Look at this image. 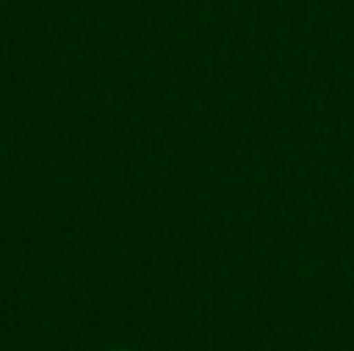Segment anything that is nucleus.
Segmentation results:
<instances>
[]
</instances>
